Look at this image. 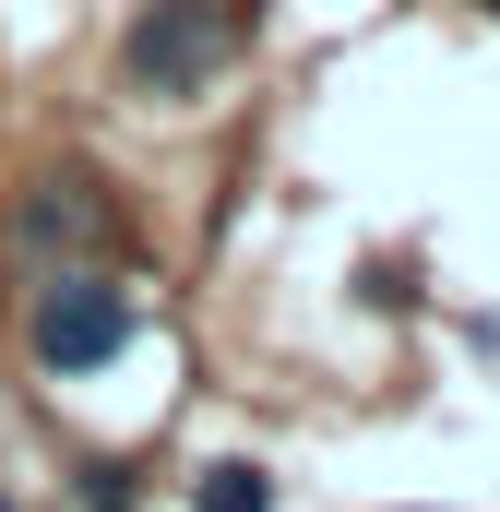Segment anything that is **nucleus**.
<instances>
[{
  "instance_id": "f257e3e1",
  "label": "nucleus",
  "mask_w": 500,
  "mask_h": 512,
  "mask_svg": "<svg viewBox=\"0 0 500 512\" xmlns=\"http://www.w3.org/2000/svg\"><path fill=\"white\" fill-rule=\"evenodd\" d=\"M131 286L108 262H72V274H48L36 286V310H24V346H36V370H60V382H84V370H108L131 346Z\"/></svg>"
},
{
  "instance_id": "f03ea898",
  "label": "nucleus",
  "mask_w": 500,
  "mask_h": 512,
  "mask_svg": "<svg viewBox=\"0 0 500 512\" xmlns=\"http://www.w3.org/2000/svg\"><path fill=\"white\" fill-rule=\"evenodd\" d=\"M227 36H239V12H227V0H143V12L120 24V72L155 96V108H179V96H203V84H215Z\"/></svg>"
},
{
  "instance_id": "20e7f679",
  "label": "nucleus",
  "mask_w": 500,
  "mask_h": 512,
  "mask_svg": "<svg viewBox=\"0 0 500 512\" xmlns=\"http://www.w3.org/2000/svg\"><path fill=\"white\" fill-rule=\"evenodd\" d=\"M191 512H274V477L262 465H203L191 477Z\"/></svg>"
},
{
  "instance_id": "423d86ee",
  "label": "nucleus",
  "mask_w": 500,
  "mask_h": 512,
  "mask_svg": "<svg viewBox=\"0 0 500 512\" xmlns=\"http://www.w3.org/2000/svg\"><path fill=\"white\" fill-rule=\"evenodd\" d=\"M0 512H12V501H0Z\"/></svg>"
},
{
  "instance_id": "7ed1b4c3",
  "label": "nucleus",
  "mask_w": 500,
  "mask_h": 512,
  "mask_svg": "<svg viewBox=\"0 0 500 512\" xmlns=\"http://www.w3.org/2000/svg\"><path fill=\"white\" fill-rule=\"evenodd\" d=\"M108 239H120V203L96 191V179H48V191H24L12 203V251L24 262H108Z\"/></svg>"
},
{
  "instance_id": "39448f33",
  "label": "nucleus",
  "mask_w": 500,
  "mask_h": 512,
  "mask_svg": "<svg viewBox=\"0 0 500 512\" xmlns=\"http://www.w3.org/2000/svg\"><path fill=\"white\" fill-rule=\"evenodd\" d=\"M72 501H84V512H131L143 489H131V465H108V453H96V465H72Z\"/></svg>"
}]
</instances>
